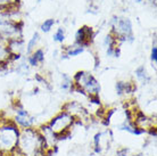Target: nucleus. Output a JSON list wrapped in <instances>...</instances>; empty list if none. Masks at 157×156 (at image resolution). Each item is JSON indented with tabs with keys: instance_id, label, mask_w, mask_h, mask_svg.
I'll return each mask as SVG.
<instances>
[{
	"instance_id": "obj_1",
	"label": "nucleus",
	"mask_w": 157,
	"mask_h": 156,
	"mask_svg": "<svg viewBox=\"0 0 157 156\" xmlns=\"http://www.w3.org/2000/svg\"><path fill=\"white\" fill-rule=\"evenodd\" d=\"M48 147L39 129L29 128L20 131L17 146L10 155L14 156H44Z\"/></svg>"
},
{
	"instance_id": "obj_21",
	"label": "nucleus",
	"mask_w": 157,
	"mask_h": 156,
	"mask_svg": "<svg viewBox=\"0 0 157 156\" xmlns=\"http://www.w3.org/2000/svg\"><path fill=\"white\" fill-rule=\"evenodd\" d=\"M132 156H142V154H137V155H132Z\"/></svg>"
},
{
	"instance_id": "obj_3",
	"label": "nucleus",
	"mask_w": 157,
	"mask_h": 156,
	"mask_svg": "<svg viewBox=\"0 0 157 156\" xmlns=\"http://www.w3.org/2000/svg\"><path fill=\"white\" fill-rule=\"evenodd\" d=\"M76 121L78 119L74 115L70 114L66 111H62L52 117L47 124L49 125L51 131L56 135L57 141H62L65 140L66 137L71 136V130Z\"/></svg>"
},
{
	"instance_id": "obj_18",
	"label": "nucleus",
	"mask_w": 157,
	"mask_h": 156,
	"mask_svg": "<svg viewBox=\"0 0 157 156\" xmlns=\"http://www.w3.org/2000/svg\"><path fill=\"white\" fill-rule=\"evenodd\" d=\"M124 84H125V82L124 81L116 82V84H115V90H116L117 96H123V95H124Z\"/></svg>"
},
{
	"instance_id": "obj_12",
	"label": "nucleus",
	"mask_w": 157,
	"mask_h": 156,
	"mask_svg": "<svg viewBox=\"0 0 157 156\" xmlns=\"http://www.w3.org/2000/svg\"><path fill=\"white\" fill-rule=\"evenodd\" d=\"M39 40H40V35L38 32H36L34 34L32 35V38L29 40V42H28V46H26V53H28V54H32V53L34 51L36 45L39 42Z\"/></svg>"
},
{
	"instance_id": "obj_4",
	"label": "nucleus",
	"mask_w": 157,
	"mask_h": 156,
	"mask_svg": "<svg viewBox=\"0 0 157 156\" xmlns=\"http://www.w3.org/2000/svg\"><path fill=\"white\" fill-rule=\"evenodd\" d=\"M74 87L72 90H75L80 94L86 96H94L99 95L100 92V83L98 80L86 71H78L73 76Z\"/></svg>"
},
{
	"instance_id": "obj_11",
	"label": "nucleus",
	"mask_w": 157,
	"mask_h": 156,
	"mask_svg": "<svg viewBox=\"0 0 157 156\" xmlns=\"http://www.w3.org/2000/svg\"><path fill=\"white\" fill-rule=\"evenodd\" d=\"M102 133L104 132H97L94 133V138H92V142H94V154L96 155H99L101 154L102 152V147H101V139H102Z\"/></svg>"
},
{
	"instance_id": "obj_23",
	"label": "nucleus",
	"mask_w": 157,
	"mask_h": 156,
	"mask_svg": "<svg viewBox=\"0 0 157 156\" xmlns=\"http://www.w3.org/2000/svg\"><path fill=\"white\" fill-rule=\"evenodd\" d=\"M136 1H137V2H141L142 0H136Z\"/></svg>"
},
{
	"instance_id": "obj_14",
	"label": "nucleus",
	"mask_w": 157,
	"mask_h": 156,
	"mask_svg": "<svg viewBox=\"0 0 157 156\" xmlns=\"http://www.w3.org/2000/svg\"><path fill=\"white\" fill-rule=\"evenodd\" d=\"M52 39L57 43H63L64 40H65V31H64V29L59 27L58 30L55 32V34L52 35Z\"/></svg>"
},
{
	"instance_id": "obj_5",
	"label": "nucleus",
	"mask_w": 157,
	"mask_h": 156,
	"mask_svg": "<svg viewBox=\"0 0 157 156\" xmlns=\"http://www.w3.org/2000/svg\"><path fill=\"white\" fill-rule=\"evenodd\" d=\"M112 25V34L117 39V41H129L133 42V31H132V23L129 18H118L113 17L110 21Z\"/></svg>"
},
{
	"instance_id": "obj_8",
	"label": "nucleus",
	"mask_w": 157,
	"mask_h": 156,
	"mask_svg": "<svg viewBox=\"0 0 157 156\" xmlns=\"http://www.w3.org/2000/svg\"><path fill=\"white\" fill-rule=\"evenodd\" d=\"M133 123L136 124V127L145 130V131L156 127V120L148 116L147 114H145L140 109L133 111Z\"/></svg>"
},
{
	"instance_id": "obj_20",
	"label": "nucleus",
	"mask_w": 157,
	"mask_h": 156,
	"mask_svg": "<svg viewBox=\"0 0 157 156\" xmlns=\"http://www.w3.org/2000/svg\"><path fill=\"white\" fill-rule=\"evenodd\" d=\"M28 63H29V65H30V66H32V67H36L38 65H39V63L36 62V59L33 58L31 55L28 57Z\"/></svg>"
},
{
	"instance_id": "obj_9",
	"label": "nucleus",
	"mask_w": 157,
	"mask_h": 156,
	"mask_svg": "<svg viewBox=\"0 0 157 156\" xmlns=\"http://www.w3.org/2000/svg\"><path fill=\"white\" fill-rule=\"evenodd\" d=\"M134 74L137 76V80L138 81H140L142 84H148L151 80L148 73H147V70H146V67L144 65H140V66H138L134 71Z\"/></svg>"
},
{
	"instance_id": "obj_17",
	"label": "nucleus",
	"mask_w": 157,
	"mask_h": 156,
	"mask_svg": "<svg viewBox=\"0 0 157 156\" xmlns=\"http://www.w3.org/2000/svg\"><path fill=\"white\" fill-rule=\"evenodd\" d=\"M150 60H151L153 67L156 70V64H157V46H156V43H154L153 48H151V53H150Z\"/></svg>"
},
{
	"instance_id": "obj_24",
	"label": "nucleus",
	"mask_w": 157,
	"mask_h": 156,
	"mask_svg": "<svg viewBox=\"0 0 157 156\" xmlns=\"http://www.w3.org/2000/svg\"><path fill=\"white\" fill-rule=\"evenodd\" d=\"M1 121H2V120H0V123H1Z\"/></svg>"
},
{
	"instance_id": "obj_6",
	"label": "nucleus",
	"mask_w": 157,
	"mask_h": 156,
	"mask_svg": "<svg viewBox=\"0 0 157 156\" xmlns=\"http://www.w3.org/2000/svg\"><path fill=\"white\" fill-rule=\"evenodd\" d=\"M21 130L22 129H29V128H33L36 124V120L32 116L31 114L29 113L25 108H23V106L20 105L18 107H16L15 109V115L12 120Z\"/></svg>"
},
{
	"instance_id": "obj_13",
	"label": "nucleus",
	"mask_w": 157,
	"mask_h": 156,
	"mask_svg": "<svg viewBox=\"0 0 157 156\" xmlns=\"http://www.w3.org/2000/svg\"><path fill=\"white\" fill-rule=\"evenodd\" d=\"M62 79H63V81H62V86H60L62 87V89L63 90H72L73 89L74 83H73V79H72L70 75L63 73Z\"/></svg>"
},
{
	"instance_id": "obj_22",
	"label": "nucleus",
	"mask_w": 157,
	"mask_h": 156,
	"mask_svg": "<svg viewBox=\"0 0 157 156\" xmlns=\"http://www.w3.org/2000/svg\"><path fill=\"white\" fill-rule=\"evenodd\" d=\"M150 2H154V4H155V0H149Z\"/></svg>"
},
{
	"instance_id": "obj_2",
	"label": "nucleus",
	"mask_w": 157,
	"mask_h": 156,
	"mask_svg": "<svg viewBox=\"0 0 157 156\" xmlns=\"http://www.w3.org/2000/svg\"><path fill=\"white\" fill-rule=\"evenodd\" d=\"M21 129L12 121L5 120L0 123V154H12L17 146Z\"/></svg>"
},
{
	"instance_id": "obj_15",
	"label": "nucleus",
	"mask_w": 157,
	"mask_h": 156,
	"mask_svg": "<svg viewBox=\"0 0 157 156\" xmlns=\"http://www.w3.org/2000/svg\"><path fill=\"white\" fill-rule=\"evenodd\" d=\"M55 25V21L54 18H48L41 24V31L44 32V33H48V32H50V30L52 29V26Z\"/></svg>"
},
{
	"instance_id": "obj_19",
	"label": "nucleus",
	"mask_w": 157,
	"mask_h": 156,
	"mask_svg": "<svg viewBox=\"0 0 157 156\" xmlns=\"http://www.w3.org/2000/svg\"><path fill=\"white\" fill-rule=\"evenodd\" d=\"M115 156H131L130 154V149L128 147H121L116 150V154Z\"/></svg>"
},
{
	"instance_id": "obj_16",
	"label": "nucleus",
	"mask_w": 157,
	"mask_h": 156,
	"mask_svg": "<svg viewBox=\"0 0 157 156\" xmlns=\"http://www.w3.org/2000/svg\"><path fill=\"white\" fill-rule=\"evenodd\" d=\"M31 56L36 59L39 64L44 62V51H43V49H36V50H34L32 53Z\"/></svg>"
},
{
	"instance_id": "obj_7",
	"label": "nucleus",
	"mask_w": 157,
	"mask_h": 156,
	"mask_svg": "<svg viewBox=\"0 0 157 156\" xmlns=\"http://www.w3.org/2000/svg\"><path fill=\"white\" fill-rule=\"evenodd\" d=\"M94 38V33L92 27L84 25L80 27L75 33V45L82 46L83 48L89 47Z\"/></svg>"
},
{
	"instance_id": "obj_10",
	"label": "nucleus",
	"mask_w": 157,
	"mask_h": 156,
	"mask_svg": "<svg viewBox=\"0 0 157 156\" xmlns=\"http://www.w3.org/2000/svg\"><path fill=\"white\" fill-rule=\"evenodd\" d=\"M84 51V48L82 46L78 45H74V46H70L66 49V53L64 55V57L62 58H71V57H76L78 55H81Z\"/></svg>"
}]
</instances>
